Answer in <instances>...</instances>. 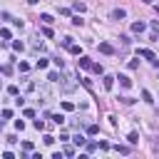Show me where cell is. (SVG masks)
<instances>
[{"label":"cell","mask_w":159,"mask_h":159,"mask_svg":"<svg viewBox=\"0 0 159 159\" xmlns=\"http://www.w3.org/2000/svg\"><path fill=\"white\" fill-rule=\"evenodd\" d=\"M139 55H142V57H147V60H149V62H152L154 67H159V60H157V55H154L152 50H139Z\"/></svg>","instance_id":"obj_1"},{"label":"cell","mask_w":159,"mask_h":159,"mask_svg":"<svg viewBox=\"0 0 159 159\" xmlns=\"http://www.w3.org/2000/svg\"><path fill=\"white\" fill-rule=\"evenodd\" d=\"M112 17H114V20H124V17H127V10H124V8H117V10H112Z\"/></svg>","instance_id":"obj_2"},{"label":"cell","mask_w":159,"mask_h":159,"mask_svg":"<svg viewBox=\"0 0 159 159\" xmlns=\"http://www.w3.org/2000/svg\"><path fill=\"white\" fill-rule=\"evenodd\" d=\"M117 80H119V85H122V87H124V90H129V87H132V80H129V77H127V75H119V77H117Z\"/></svg>","instance_id":"obj_3"},{"label":"cell","mask_w":159,"mask_h":159,"mask_svg":"<svg viewBox=\"0 0 159 159\" xmlns=\"http://www.w3.org/2000/svg\"><path fill=\"white\" fill-rule=\"evenodd\" d=\"M99 52H105V55H112V52H114V47H112L109 43H99Z\"/></svg>","instance_id":"obj_4"},{"label":"cell","mask_w":159,"mask_h":159,"mask_svg":"<svg viewBox=\"0 0 159 159\" xmlns=\"http://www.w3.org/2000/svg\"><path fill=\"white\" fill-rule=\"evenodd\" d=\"M132 32L134 35H142L144 32V23H132Z\"/></svg>","instance_id":"obj_5"},{"label":"cell","mask_w":159,"mask_h":159,"mask_svg":"<svg viewBox=\"0 0 159 159\" xmlns=\"http://www.w3.org/2000/svg\"><path fill=\"white\" fill-rule=\"evenodd\" d=\"M114 80H117V77H109V75H105V80H102V85H105V90H112V85H114Z\"/></svg>","instance_id":"obj_6"},{"label":"cell","mask_w":159,"mask_h":159,"mask_svg":"<svg viewBox=\"0 0 159 159\" xmlns=\"http://www.w3.org/2000/svg\"><path fill=\"white\" fill-rule=\"evenodd\" d=\"M80 67H82V70L92 67V60H90V57H80Z\"/></svg>","instance_id":"obj_7"},{"label":"cell","mask_w":159,"mask_h":159,"mask_svg":"<svg viewBox=\"0 0 159 159\" xmlns=\"http://www.w3.org/2000/svg\"><path fill=\"white\" fill-rule=\"evenodd\" d=\"M47 80H50V82H62V77H60L57 72H50V75H47Z\"/></svg>","instance_id":"obj_8"},{"label":"cell","mask_w":159,"mask_h":159,"mask_svg":"<svg viewBox=\"0 0 159 159\" xmlns=\"http://www.w3.org/2000/svg\"><path fill=\"white\" fill-rule=\"evenodd\" d=\"M127 142H129V144H137V142H139V134H137V132H132V134L127 137Z\"/></svg>","instance_id":"obj_9"},{"label":"cell","mask_w":159,"mask_h":159,"mask_svg":"<svg viewBox=\"0 0 159 159\" xmlns=\"http://www.w3.org/2000/svg\"><path fill=\"white\" fill-rule=\"evenodd\" d=\"M40 20H43V23H45V25H50V23H52V15H47V13H43V15H40Z\"/></svg>","instance_id":"obj_10"},{"label":"cell","mask_w":159,"mask_h":159,"mask_svg":"<svg viewBox=\"0 0 159 159\" xmlns=\"http://www.w3.org/2000/svg\"><path fill=\"white\" fill-rule=\"evenodd\" d=\"M142 99H144V102H154V99H152V92H147V90H142Z\"/></svg>","instance_id":"obj_11"},{"label":"cell","mask_w":159,"mask_h":159,"mask_svg":"<svg viewBox=\"0 0 159 159\" xmlns=\"http://www.w3.org/2000/svg\"><path fill=\"white\" fill-rule=\"evenodd\" d=\"M67 50H70V52H72V55H82V50H80V45H70V47H67Z\"/></svg>","instance_id":"obj_12"},{"label":"cell","mask_w":159,"mask_h":159,"mask_svg":"<svg viewBox=\"0 0 159 159\" xmlns=\"http://www.w3.org/2000/svg\"><path fill=\"white\" fill-rule=\"evenodd\" d=\"M52 122H55V124H62L65 117H62V114H52Z\"/></svg>","instance_id":"obj_13"},{"label":"cell","mask_w":159,"mask_h":159,"mask_svg":"<svg viewBox=\"0 0 159 159\" xmlns=\"http://www.w3.org/2000/svg\"><path fill=\"white\" fill-rule=\"evenodd\" d=\"M159 32V20H152V35Z\"/></svg>","instance_id":"obj_14"},{"label":"cell","mask_w":159,"mask_h":159,"mask_svg":"<svg viewBox=\"0 0 159 159\" xmlns=\"http://www.w3.org/2000/svg\"><path fill=\"white\" fill-rule=\"evenodd\" d=\"M92 70H94L97 75H102V72H105V70H102V65H99V62H94V65H92Z\"/></svg>","instance_id":"obj_15"},{"label":"cell","mask_w":159,"mask_h":159,"mask_svg":"<svg viewBox=\"0 0 159 159\" xmlns=\"http://www.w3.org/2000/svg\"><path fill=\"white\" fill-rule=\"evenodd\" d=\"M0 114H3V119H10V117H13V109H3Z\"/></svg>","instance_id":"obj_16"},{"label":"cell","mask_w":159,"mask_h":159,"mask_svg":"<svg viewBox=\"0 0 159 159\" xmlns=\"http://www.w3.org/2000/svg\"><path fill=\"white\" fill-rule=\"evenodd\" d=\"M47 67V60H37V70H45Z\"/></svg>","instance_id":"obj_17"},{"label":"cell","mask_w":159,"mask_h":159,"mask_svg":"<svg viewBox=\"0 0 159 159\" xmlns=\"http://www.w3.org/2000/svg\"><path fill=\"white\" fill-rule=\"evenodd\" d=\"M45 144H55V137L52 134H45Z\"/></svg>","instance_id":"obj_18"},{"label":"cell","mask_w":159,"mask_h":159,"mask_svg":"<svg viewBox=\"0 0 159 159\" xmlns=\"http://www.w3.org/2000/svg\"><path fill=\"white\" fill-rule=\"evenodd\" d=\"M0 72H3V75H10V72H13V67H10V65H5V67H0Z\"/></svg>","instance_id":"obj_19"},{"label":"cell","mask_w":159,"mask_h":159,"mask_svg":"<svg viewBox=\"0 0 159 159\" xmlns=\"http://www.w3.org/2000/svg\"><path fill=\"white\" fill-rule=\"evenodd\" d=\"M8 92H10L13 97H17V87H15V85H10V87H8Z\"/></svg>","instance_id":"obj_20"},{"label":"cell","mask_w":159,"mask_h":159,"mask_svg":"<svg viewBox=\"0 0 159 159\" xmlns=\"http://www.w3.org/2000/svg\"><path fill=\"white\" fill-rule=\"evenodd\" d=\"M62 109H67V112H70V109H75V105H72V102H62Z\"/></svg>","instance_id":"obj_21"},{"label":"cell","mask_w":159,"mask_h":159,"mask_svg":"<svg viewBox=\"0 0 159 159\" xmlns=\"http://www.w3.org/2000/svg\"><path fill=\"white\" fill-rule=\"evenodd\" d=\"M87 134H97V124H90L87 127Z\"/></svg>","instance_id":"obj_22"},{"label":"cell","mask_w":159,"mask_h":159,"mask_svg":"<svg viewBox=\"0 0 159 159\" xmlns=\"http://www.w3.org/2000/svg\"><path fill=\"white\" fill-rule=\"evenodd\" d=\"M35 3H37V0H28V5H35Z\"/></svg>","instance_id":"obj_23"},{"label":"cell","mask_w":159,"mask_h":159,"mask_svg":"<svg viewBox=\"0 0 159 159\" xmlns=\"http://www.w3.org/2000/svg\"><path fill=\"white\" fill-rule=\"evenodd\" d=\"M144 3H154V0H144Z\"/></svg>","instance_id":"obj_24"}]
</instances>
